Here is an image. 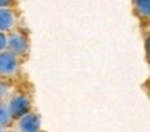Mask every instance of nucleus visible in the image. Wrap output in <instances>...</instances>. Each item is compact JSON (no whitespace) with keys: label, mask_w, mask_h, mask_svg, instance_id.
<instances>
[{"label":"nucleus","mask_w":150,"mask_h":132,"mask_svg":"<svg viewBox=\"0 0 150 132\" xmlns=\"http://www.w3.org/2000/svg\"><path fill=\"white\" fill-rule=\"evenodd\" d=\"M8 109L11 113L13 119H20L26 113H29V100L24 95H15L8 102Z\"/></svg>","instance_id":"1"},{"label":"nucleus","mask_w":150,"mask_h":132,"mask_svg":"<svg viewBox=\"0 0 150 132\" xmlns=\"http://www.w3.org/2000/svg\"><path fill=\"white\" fill-rule=\"evenodd\" d=\"M16 69V55H13L11 52H0V76H13Z\"/></svg>","instance_id":"2"},{"label":"nucleus","mask_w":150,"mask_h":132,"mask_svg":"<svg viewBox=\"0 0 150 132\" xmlns=\"http://www.w3.org/2000/svg\"><path fill=\"white\" fill-rule=\"evenodd\" d=\"M40 119L36 113H26L18 119V132H39Z\"/></svg>","instance_id":"3"},{"label":"nucleus","mask_w":150,"mask_h":132,"mask_svg":"<svg viewBox=\"0 0 150 132\" xmlns=\"http://www.w3.org/2000/svg\"><path fill=\"white\" fill-rule=\"evenodd\" d=\"M7 47L13 55H24L28 50V39L24 37L21 32H13V34L8 37Z\"/></svg>","instance_id":"4"},{"label":"nucleus","mask_w":150,"mask_h":132,"mask_svg":"<svg viewBox=\"0 0 150 132\" xmlns=\"http://www.w3.org/2000/svg\"><path fill=\"white\" fill-rule=\"evenodd\" d=\"M15 26V15L8 8H0V31H10Z\"/></svg>","instance_id":"5"},{"label":"nucleus","mask_w":150,"mask_h":132,"mask_svg":"<svg viewBox=\"0 0 150 132\" xmlns=\"http://www.w3.org/2000/svg\"><path fill=\"white\" fill-rule=\"evenodd\" d=\"M134 8L144 18H149L150 16V0H132Z\"/></svg>","instance_id":"6"},{"label":"nucleus","mask_w":150,"mask_h":132,"mask_svg":"<svg viewBox=\"0 0 150 132\" xmlns=\"http://www.w3.org/2000/svg\"><path fill=\"white\" fill-rule=\"evenodd\" d=\"M11 121V113L8 105H0V126H7Z\"/></svg>","instance_id":"7"},{"label":"nucleus","mask_w":150,"mask_h":132,"mask_svg":"<svg viewBox=\"0 0 150 132\" xmlns=\"http://www.w3.org/2000/svg\"><path fill=\"white\" fill-rule=\"evenodd\" d=\"M7 42H8V37L0 31V52H4V48L7 47Z\"/></svg>","instance_id":"8"},{"label":"nucleus","mask_w":150,"mask_h":132,"mask_svg":"<svg viewBox=\"0 0 150 132\" xmlns=\"http://www.w3.org/2000/svg\"><path fill=\"white\" fill-rule=\"evenodd\" d=\"M145 55H147V60L150 61V34L145 39Z\"/></svg>","instance_id":"9"},{"label":"nucleus","mask_w":150,"mask_h":132,"mask_svg":"<svg viewBox=\"0 0 150 132\" xmlns=\"http://www.w3.org/2000/svg\"><path fill=\"white\" fill-rule=\"evenodd\" d=\"M11 2H13V0H0V8H5V6H8Z\"/></svg>","instance_id":"10"},{"label":"nucleus","mask_w":150,"mask_h":132,"mask_svg":"<svg viewBox=\"0 0 150 132\" xmlns=\"http://www.w3.org/2000/svg\"><path fill=\"white\" fill-rule=\"evenodd\" d=\"M5 93H7V85H4V84H0V97H4Z\"/></svg>","instance_id":"11"},{"label":"nucleus","mask_w":150,"mask_h":132,"mask_svg":"<svg viewBox=\"0 0 150 132\" xmlns=\"http://www.w3.org/2000/svg\"><path fill=\"white\" fill-rule=\"evenodd\" d=\"M0 132H5V129H4V126H0Z\"/></svg>","instance_id":"12"}]
</instances>
